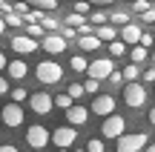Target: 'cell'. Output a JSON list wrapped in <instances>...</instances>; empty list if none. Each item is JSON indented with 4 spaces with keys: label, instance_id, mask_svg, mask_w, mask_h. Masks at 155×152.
Instances as JSON below:
<instances>
[{
    "label": "cell",
    "instance_id": "obj_1",
    "mask_svg": "<svg viewBox=\"0 0 155 152\" xmlns=\"http://www.w3.org/2000/svg\"><path fill=\"white\" fill-rule=\"evenodd\" d=\"M35 75H38V80H40V83L52 86V83H61V78H63V69L58 66L55 60H43V63H38Z\"/></svg>",
    "mask_w": 155,
    "mask_h": 152
},
{
    "label": "cell",
    "instance_id": "obj_2",
    "mask_svg": "<svg viewBox=\"0 0 155 152\" xmlns=\"http://www.w3.org/2000/svg\"><path fill=\"white\" fill-rule=\"evenodd\" d=\"M124 103L129 109H141L147 103V86L144 83H127L124 86Z\"/></svg>",
    "mask_w": 155,
    "mask_h": 152
},
{
    "label": "cell",
    "instance_id": "obj_3",
    "mask_svg": "<svg viewBox=\"0 0 155 152\" xmlns=\"http://www.w3.org/2000/svg\"><path fill=\"white\" fill-rule=\"evenodd\" d=\"M124 129H127V121H124L121 115H109V118L101 124V135L109 138V141H118V138H124Z\"/></svg>",
    "mask_w": 155,
    "mask_h": 152
},
{
    "label": "cell",
    "instance_id": "obj_4",
    "mask_svg": "<svg viewBox=\"0 0 155 152\" xmlns=\"http://www.w3.org/2000/svg\"><path fill=\"white\" fill-rule=\"evenodd\" d=\"M49 141H52V132L46 129V126L35 124V126H29V129H26V144H29L32 149H43Z\"/></svg>",
    "mask_w": 155,
    "mask_h": 152
},
{
    "label": "cell",
    "instance_id": "obj_5",
    "mask_svg": "<svg viewBox=\"0 0 155 152\" xmlns=\"http://www.w3.org/2000/svg\"><path fill=\"white\" fill-rule=\"evenodd\" d=\"M86 72H89V78H92V80H98V83H101L104 78H109V75L115 72V63H112V57H98V60L89 63Z\"/></svg>",
    "mask_w": 155,
    "mask_h": 152
},
{
    "label": "cell",
    "instance_id": "obj_6",
    "mask_svg": "<svg viewBox=\"0 0 155 152\" xmlns=\"http://www.w3.org/2000/svg\"><path fill=\"white\" fill-rule=\"evenodd\" d=\"M147 149V135L144 132H132V135L118 138V152H141Z\"/></svg>",
    "mask_w": 155,
    "mask_h": 152
},
{
    "label": "cell",
    "instance_id": "obj_7",
    "mask_svg": "<svg viewBox=\"0 0 155 152\" xmlns=\"http://www.w3.org/2000/svg\"><path fill=\"white\" fill-rule=\"evenodd\" d=\"M29 103H32V112L49 115L52 106H55V98H52L49 92H35V95H29Z\"/></svg>",
    "mask_w": 155,
    "mask_h": 152
},
{
    "label": "cell",
    "instance_id": "obj_8",
    "mask_svg": "<svg viewBox=\"0 0 155 152\" xmlns=\"http://www.w3.org/2000/svg\"><path fill=\"white\" fill-rule=\"evenodd\" d=\"M52 141H55V149H69L78 141V132L72 126H58V129L52 132Z\"/></svg>",
    "mask_w": 155,
    "mask_h": 152
},
{
    "label": "cell",
    "instance_id": "obj_9",
    "mask_svg": "<svg viewBox=\"0 0 155 152\" xmlns=\"http://www.w3.org/2000/svg\"><path fill=\"white\" fill-rule=\"evenodd\" d=\"M89 112L104 115V121H106L109 115H115V98H112V95H98L92 101V109H89Z\"/></svg>",
    "mask_w": 155,
    "mask_h": 152
},
{
    "label": "cell",
    "instance_id": "obj_10",
    "mask_svg": "<svg viewBox=\"0 0 155 152\" xmlns=\"http://www.w3.org/2000/svg\"><path fill=\"white\" fill-rule=\"evenodd\" d=\"M0 112H3V124H6V126H20L23 118H26L23 106H17V103H6Z\"/></svg>",
    "mask_w": 155,
    "mask_h": 152
},
{
    "label": "cell",
    "instance_id": "obj_11",
    "mask_svg": "<svg viewBox=\"0 0 155 152\" xmlns=\"http://www.w3.org/2000/svg\"><path fill=\"white\" fill-rule=\"evenodd\" d=\"M38 40H32L29 34H17V37H12V49L17 52V55H32L35 49H38Z\"/></svg>",
    "mask_w": 155,
    "mask_h": 152
},
{
    "label": "cell",
    "instance_id": "obj_12",
    "mask_svg": "<svg viewBox=\"0 0 155 152\" xmlns=\"http://www.w3.org/2000/svg\"><path fill=\"white\" fill-rule=\"evenodd\" d=\"M40 46H43V49L49 52V55H61V52H66V46H69V43L61 37V34H46Z\"/></svg>",
    "mask_w": 155,
    "mask_h": 152
},
{
    "label": "cell",
    "instance_id": "obj_13",
    "mask_svg": "<svg viewBox=\"0 0 155 152\" xmlns=\"http://www.w3.org/2000/svg\"><path fill=\"white\" fill-rule=\"evenodd\" d=\"M66 118H69V124H72V129H75V126H83L89 121V109L81 106V103H75V106L66 112Z\"/></svg>",
    "mask_w": 155,
    "mask_h": 152
},
{
    "label": "cell",
    "instance_id": "obj_14",
    "mask_svg": "<svg viewBox=\"0 0 155 152\" xmlns=\"http://www.w3.org/2000/svg\"><path fill=\"white\" fill-rule=\"evenodd\" d=\"M141 26H135V23H129V26H124L121 29V43L127 46V43H141Z\"/></svg>",
    "mask_w": 155,
    "mask_h": 152
},
{
    "label": "cell",
    "instance_id": "obj_15",
    "mask_svg": "<svg viewBox=\"0 0 155 152\" xmlns=\"http://www.w3.org/2000/svg\"><path fill=\"white\" fill-rule=\"evenodd\" d=\"M6 69H9V78L12 80H23L29 75V66L23 60H9V66H6Z\"/></svg>",
    "mask_w": 155,
    "mask_h": 152
},
{
    "label": "cell",
    "instance_id": "obj_16",
    "mask_svg": "<svg viewBox=\"0 0 155 152\" xmlns=\"http://www.w3.org/2000/svg\"><path fill=\"white\" fill-rule=\"evenodd\" d=\"M95 37H98V40H106V43H115V40H118V32H115L112 23H106V26H98V29H95Z\"/></svg>",
    "mask_w": 155,
    "mask_h": 152
},
{
    "label": "cell",
    "instance_id": "obj_17",
    "mask_svg": "<svg viewBox=\"0 0 155 152\" xmlns=\"http://www.w3.org/2000/svg\"><path fill=\"white\" fill-rule=\"evenodd\" d=\"M78 46H81L83 52H92V49H98V46H101V40L95 37V34H86V37H78Z\"/></svg>",
    "mask_w": 155,
    "mask_h": 152
},
{
    "label": "cell",
    "instance_id": "obj_18",
    "mask_svg": "<svg viewBox=\"0 0 155 152\" xmlns=\"http://www.w3.org/2000/svg\"><path fill=\"white\" fill-rule=\"evenodd\" d=\"M124 80H127V83H138V78H141V69L138 66H124Z\"/></svg>",
    "mask_w": 155,
    "mask_h": 152
},
{
    "label": "cell",
    "instance_id": "obj_19",
    "mask_svg": "<svg viewBox=\"0 0 155 152\" xmlns=\"http://www.w3.org/2000/svg\"><path fill=\"white\" fill-rule=\"evenodd\" d=\"M69 69H72V72H86L89 63H86V57H83V55H75L72 60H69Z\"/></svg>",
    "mask_w": 155,
    "mask_h": 152
},
{
    "label": "cell",
    "instance_id": "obj_20",
    "mask_svg": "<svg viewBox=\"0 0 155 152\" xmlns=\"http://www.w3.org/2000/svg\"><path fill=\"white\" fill-rule=\"evenodd\" d=\"M32 9H38V11H55L58 9V0H35Z\"/></svg>",
    "mask_w": 155,
    "mask_h": 152
},
{
    "label": "cell",
    "instance_id": "obj_21",
    "mask_svg": "<svg viewBox=\"0 0 155 152\" xmlns=\"http://www.w3.org/2000/svg\"><path fill=\"white\" fill-rule=\"evenodd\" d=\"M55 106H61V109H66V112H69V109L75 106V101L66 95V92H61V95H55Z\"/></svg>",
    "mask_w": 155,
    "mask_h": 152
},
{
    "label": "cell",
    "instance_id": "obj_22",
    "mask_svg": "<svg viewBox=\"0 0 155 152\" xmlns=\"http://www.w3.org/2000/svg\"><path fill=\"white\" fill-rule=\"evenodd\" d=\"M129 57H132V63L138 66V63H144V60H147V49H144V46H132Z\"/></svg>",
    "mask_w": 155,
    "mask_h": 152
},
{
    "label": "cell",
    "instance_id": "obj_23",
    "mask_svg": "<svg viewBox=\"0 0 155 152\" xmlns=\"http://www.w3.org/2000/svg\"><path fill=\"white\" fill-rule=\"evenodd\" d=\"M66 95L72 98V101H78L81 95H86V92H83V83H69L66 86Z\"/></svg>",
    "mask_w": 155,
    "mask_h": 152
},
{
    "label": "cell",
    "instance_id": "obj_24",
    "mask_svg": "<svg viewBox=\"0 0 155 152\" xmlns=\"http://www.w3.org/2000/svg\"><path fill=\"white\" fill-rule=\"evenodd\" d=\"M109 20L115 23V26H129V17H127V11H112V15H109Z\"/></svg>",
    "mask_w": 155,
    "mask_h": 152
},
{
    "label": "cell",
    "instance_id": "obj_25",
    "mask_svg": "<svg viewBox=\"0 0 155 152\" xmlns=\"http://www.w3.org/2000/svg\"><path fill=\"white\" fill-rule=\"evenodd\" d=\"M23 101H29V92H26V89H12V103L20 106Z\"/></svg>",
    "mask_w": 155,
    "mask_h": 152
},
{
    "label": "cell",
    "instance_id": "obj_26",
    "mask_svg": "<svg viewBox=\"0 0 155 152\" xmlns=\"http://www.w3.org/2000/svg\"><path fill=\"white\" fill-rule=\"evenodd\" d=\"M124 52H127V46H124L121 40H115V43H109V55H112V57H124Z\"/></svg>",
    "mask_w": 155,
    "mask_h": 152
},
{
    "label": "cell",
    "instance_id": "obj_27",
    "mask_svg": "<svg viewBox=\"0 0 155 152\" xmlns=\"http://www.w3.org/2000/svg\"><path fill=\"white\" fill-rule=\"evenodd\" d=\"M29 37H46V32H43V26H40V23H29Z\"/></svg>",
    "mask_w": 155,
    "mask_h": 152
},
{
    "label": "cell",
    "instance_id": "obj_28",
    "mask_svg": "<svg viewBox=\"0 0 155 152\" xmlns=\"http://www.w3.org/2000/svg\"><path fill=\"white\" fill-rule=\"evenodd\" d=\"M89 20H92L95 26H106V20H109V17H106L104 11H92V15H89Z\"/></svg>",
    "mask_w": 155,
    "mask_h": 152
},
{
    "label": "cell",
    "instance_id": "obj_29",
    "mask_svg": "<svg viewBox=\"0 0 155 152\" xmlns=\"http://www.w3.org/2000/svg\"><path fill=\"white\" fill-rule=\"evenodd\" d=\"M98 89H101V83H98V80H92V78L83 83V92H89V95H95V98H98Z\"/></svg>",
    "mask_w": 155,
    "mask_h": 152
},
{
    "label": "cell",
    "instance_id": "obj_30",
    "mask_svg": "<svg viewBox=\"0 0 155 152\" xmlns=\"http://www.w3.org/2000/svg\"><path fill=\"white\" fill-rule=\"evenodd\" d=\"M3 23H9L12 29H17V26H20V23H23V17H20V15H15V11H12V15H6V17H3Z\"/></svg>",
    "mask_w": 155,
    "mask_h": 152
},
{
    "label": "cell",
    "instance_id": "obj_31",
    "mask_svg": "<svg viewBox=\"0 0 155 152\" xmlns=\"http://www.w3.org/2000/svg\"><path fill=\"white\" fill-rule=\"evenodd\" d=\"M61 37L69 43L72 37H78V29H72V26H61Z\"/></svg>",
    "mask_w": 155,
    "mask_h": 152
},
{
    "label": "cell",
    "instance_id": "obj_32",
    "mask_svg": "<svg viewBox=\"0 0 155 152\" xmlns=\"http://www.w3.org/2000/svg\"><path fill=\"white\" fill-rule=\"evenodd\" d=\"M86 152H104V141H101V138H92V141L86 144Z\"/></svg>",
    "mask_w": 155,
    "mask_h": 152
},
{
    "label": "cell",
    "instance_id": "obj_33",
    "mask_svg": "<svg viewBox=\"0 0 155 152\" xmlns=\"http://www.w3.org/2000/svg\"><path fill=\"white\" fill-rule=\"evenodd\" d=\"M29 9H32V6H29V3H15V6H12V11H15V15H29Z\"/></svg>",
    "mask_w": 155,
    "mask_h": 152
},
{
    "label": "cell",
    "instance_id": "obj_34",
    "mask_svg": "<svg viewBox=\"0 0 155 152\" xmlns=\"http://www.w3.org/2000/svg\"><path fill=\"white\" fill-rule=\"evenodd\" d=\"M141 78H144V83H155V66L144 69V72H141Z\"/></svg>",
    "mask_w": 155,
    "mask_h": 152
},
{
    "label": "cell",
    "instance_id": "obj_35",
    "mask_svg": "<svg viewBox=\"0 0 155 152\" xmlns=\"http://www.w3.org/2000/svg\"><path fill=\"white\" fill-rule=\"evenodd\" d=\"M132 9L138 11V15H147V11H150V3H147V0H138V3H132Z\"/></svg>",
    "mask_w": 155,
    "mask_h": 152
},
{
    "label": "cell",
    "instance_id": "obj_36",
    "mask_svg": "<svg viewBox=\"0 0 155 152\" xmlns=\"http://www.w3.org/2000/svg\"><path fill=\"white\" fill-rule=\"evenodd\" d=\"M89 9H92V6H89V3H75V15H81V17L86 15Z\"/></svg>",
    "mask_w": 155,
    "mask_h": 152
},
{
    "label": "cell",
    "instance_id": "obj_37",
    "mask_svg": "<svg viewBox=\"0 0 155 152\" xmlns=\"http://www.w3.org/2000/svg\"><path fill=\"white\" fill-rule=\"evenodd\" d=\"M150 43H152V34H150V32H144V34H141V43H138V46H144V49H150Z\"/></svg>",
    "mask_w": 155,
    "mask_h": 152
},
{
    "label": "cell",
    "instance_id": "obj_38",
    "mask_svg": "<svg viewBox=\"0 0 155 152\" xmlns=\"http://www.w3.org/2000/svg\"><path fill=\"white\" fill-rule=\"evenodd\" d=\"M109 80H112V86H121V83H124V75H121V72H112Z\"/></svg>",
    "mask_w": 155,
    "mask_h": 152
},
{
    "label": "cell",
    "instance_id": "obj_39",
    "mask_svg": "<svg viewBox=\"0 0 155 152\" xmlns=\"http://www.w3.org/2000/svg\"><path fill=\"white\" fill-rule=\"evenodd\" d=\"M6 92H9V80L0 75V95H6Z\"/></svg>",
    "mask_w": 155,
    "mask_h": 152
},
{
    "label": "cell",
    "instance_id": "obj_40",
    "mask_svg": "<svg viewBox=\"0 0 155 152\" xmlns=\"http://www.w3.org/2000/svg\"><path fill=\"white\" fill-rule=\"evenodd\" d=\"M144 20H147V23H155V9L147 11V15H144Z\"/></svg>",
    "mask_w": 155,
    "mask_h": 152
},
{
    "label": "cell",
    "instance_id": "obj_41",
    "mask_svg": "<svg viewBox=\"0 0 155 152\" xmlns=\"http://www.w3.org/2000/svg\"><path fill=\"white\" fill-rule=\"evenodd\" d=\"M0 152H17V147H12V144H3V147H0Z\"/></svg>",
    "mask_w": 155,
    "mask_h": 152
},
{
    "label": "cell",
    "instance_id": "obj_42",
    "mask_svg": "<svg viewBox=\"0 0 155 152\" xmlns=\"http://www.w3.org/2000/svg\"><path fill=\"white\" fill-rule=\"evenodd\" d=\"M6 66H9V60H6V55L0 52V69H6Z\"/></svg>",
    "mask_w": 155,
    "mask_h": 152
},
{
    "label": "cell",
    "instance_id": "obj_43",
    "mask_svg": "<svg viewBox=\"0 0 155 152\" xmlns=\"http://www.w3.org/2000/svg\"><path fill=\"white\" fill-rule=\"evenodd\" d=\"M150 124H155V109H150Z\"/></svg>",
    "mask_w": 155,
    "mask_h": 152
},
{
    "label": "cell",
    "instance_id": "obj_44",
    "mask_svg": "<svg viewBox=\"0 0 155 152\" xmlns=\"http://www.w3.org/2000/svg\"><path fill=\"white\" fill-rule=\"evenodd\" d=\"M6 32V23H3V17H0V34H3Z\"/></svg>",
    "mask_w": 155,
    "mask_h": 152
},
{
    "label": "cell",
    "instance_id": "obj_45",
    "mask_svg": "<svg viewBox=\"0 0 155 152\" xmlns=\"http://www.w3.org/2000/svg\"><path fill=\"white\" fill-rule=\"evenodd\" d=\"M147 152H155V144H152V147H147Z\"/></svg>",
    "mask_w": 155,
    "mask_h": 152
},
{
    "label": "cell",
    "instance_id": "obj_46",
    "mask_svg": "<svg viewBox=\"0 0 155 152\" xmlns=\"http://www.w3.org/2000/svg\"><path fill=\"white\" fill-rule=\"evenodd\" d=\"M0 124H3V112H0Z\"/></svg>",
    "mask_w": 155,
    "mask_h": 152
},
{
    "label": "cell",
    "instance_id": "obj_47",
    "mask_svg": "<svg viewBox=\"0 0 155 152\" xmlns=\"http://www.w3.org/2000/svg\"><path fill=\"white\" fill-rule=\"evenodd\" d=\"M55 152H66V149H55Z\"/></svg>",
    "mask_w": 155,
    "mask_h": 152
},
{
    "label": "cell",
    "instance_id": "obj_48",
    "mask_svg": "<svg viewBox=\"0 0 155 152\" xmlns=\"http://www.w3.org/2000/svg\"><path fill=\"white\" fill-rule=\"evenodd\" d=\"M152 63H155V52H152Z\"/></svg>",
    "mask_w": 155,
    "mask_h": 152
},
{
    "label": "cell",
    "instance_id": "obj_49",
    "mask_svg": "<svg viewBox=\"0 0 155 152\" xmlns=\"http://www.w3.org/2000/svg\"><path fill=\"white\" fill-rule=\"evenodd\" d=\"M78 152H86V149H78Z\"/></svg>",
    "mask_w": 155,
    "mask_h": 152
}]
</instances>
